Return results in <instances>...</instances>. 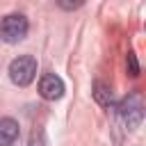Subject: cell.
Here are the masks:
<instances>
[{"label": "cell", "mask_w": 146, "mask_h": 146, "mask_svg": "<svg viewBox=\"0 0 146 146\" xmlns=\"http://www.w3.org/2000/svg\"><path fill=\"white\" fill-rule=\"evenodd\" d=\"M27 146H48V139H46V132L39 128V130H34L32 132V137H30V144Z\"/></svg>", "instance_id": "8"}, {"label": "cell", "mask_w": 146, "mask_h": 146, "mask_svg": "<svg viewBox=\"0 0 146 146\" xmlns=\"http://www.w3.org/2000/svg\"><path fill=\"white\" fill-rule=\"evenodd\" d=\"M114 110H116V116L123 121V125L128 130H135L144 121V98H141L139 91H130Z\"/></svg>", "instance_id": "1"}, {"label": "cell", "mask_w": 146, "mask_h": 146, "mask_svg": "<svg viewBox=\"0 0 146 146\" xmlns=\"http://www.w3.org/2000/svg\"><path fill=\"white\" fill-rule=\"evenodd\" d=\"M18 135H21L18 123L11 116H2L0 119V146H14Z\"/></svg>", "instance_id": "5"}, {"label": "cell", "mask_w": 146, "mask_h": 146, "mask_svg": "<svg viewBox=\"0 0 146 146\" xmlns=\"http://www.w3.org/2000/svg\"><path fill=\"white\" fill-rule=\"evenodd\" d=\"M66 87H64V80L57 75V73H43L41 80H39V96L43 100H59L64 96Z\"/></svg>", "instance_id": "4"}, {"label": "cell", "mask_w": 146, "mask_h": 146, "mask_svg": "<svg viewBox=\"0 0 146 146\" xmlns=\"http://www.w3.org/2000/svg\"><path fill=\"white\" fill-rule=\"evenodd\" d=\"M57 5H59L62 9H78V7H82V2H62V0H59Z\"/></svg>", "instance_id": "9"}, {"label": "cell", "mask_w": 146, "mask_h": 146, "mask_svg": "<svg viewBox=\"0 0 146 146\" xmlns=\"http://www.w3.org/2000/svg\"><path fill=\"white\" fill-rule=\"evenodd\" d=\"M125 64H128V73L137 78V75H139V62H137V55H135L132 50L128 52V57H125Z\"/></svg>", "instance_id": "7"}, {"label": "cell", "mask_w": 146, "mask_h": 146, "mask_svg": "<svg viewBox=\"0 0 146 146\" xmlns=\"http://www.w3.org/2000/svg\"><path fill=\"white\" fill-rule=\"evenodd\" d=\"M94 98H96V103L98 105H103V107H110L112 105V89H110V84H105V82H94Z\"/></svg>", "instance_id": "6"}, {"label": "cell", "mask_w": 146, "mask_h": 146, "mask_svg": "<svg viewBox=\"0 0 146 146\" xmlns=\"http://www.w3.org/2000/svg\"><path fill=\"white\" fill-rule=\"evenodd\" d=\"M30 23L23 14H7L0 21V39L5 43H18L27 36Z\"/></svg>", "instance_id": "2"}, {"label": "cell", "mask_w": 146, "mask_h": 146, "mask_svg": "<svg viewBox=\"0 0 146 146\" xmlns=\"http://www.w3.org/2000/svg\"><path fill=\"white\" fill-rule=\"evenodd\" d=\"M36 75V59L32 55H21L9 64V80L18 87H27Z\"/></svg>", "instance_id": "3"}]
</instances>
